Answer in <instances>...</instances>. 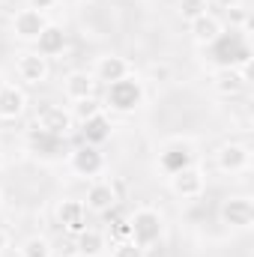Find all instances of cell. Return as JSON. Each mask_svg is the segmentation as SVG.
Instances as JSON below:
<instances>
[{"label":"cell","instance_id":"cell-1","mask_svg":"<svg viewBox=\"0 0 254 257\" xmlns=\"http://www.w3.org/2000/svg\"><path fill=\"white\" fill-rule=\"evenodd\" d=\"M129 224V239H135L141 248H153L165 236V215L153 206H138L126 218Z\"/></svg>","mask_w":254,"mask_h":257},{"label":"cell","instance_id":"cell-2","mask_svg":"<svg viewBox=\"0 0 254 257\" xmlns=\"http://www.w3.org/2000/svg\"><path fill=\"white\" fill-rule=\"evenodd\" d=\"M144 105V81L132 72L126 78L108 84V93H105V108H111L114 114H132Z\"/></svg>","mask_w":254,"mask_h":257},{"label":"cell","instance_id":"cell-3","mask_svg":"<svg viewBox=\"0 0 254 257\" xmlns=\"http://www.w3.org/2000/svg\"><path fill=\"white\" fill-rule=\"evenodd\" d=\"M209 48L215 51L218 69H224V66H233V69H248V63H251V45H248V39H245L239 30L221 33V36H218Z\"/></svg>","mask_w":254,"mask_h":257},{"label":"cell","instance_id":"cell-4","mask_svg":"<svg viewBox=\"0 0 254 257\" xmlns=\"http://www.w3.org/2000/svg\"><path fill=\"white\" fill-rule=\"evenodd\" d=\"M218 218L224 227L230 230H248L254 224V203L251 197L245 194H233V197H224L221 206H218Z\"/></svg>","mask_w":254,"mask_h":257},{"label":"cell","instance_id":"cell-5","mask_svg":"<svg viewBox=\"0 0 254 257\" xmlns=\"http://www.w3.org/2000/svg\"><path fill=\"white\" fill-rule=\"evenodd\" d=\"M33 128H39V132H45V135L63 141V138H69V135L75 132V117H72V111H66L60 105H45V108L36 114Z\"/></svg>","mask_w":254,"mask_h":257},{"label":"cell","instance_id":"cell-6","mask_svg":"<svg viewBox=\"0 0 254 257\" xmlns=\"http://www.w3.org/2000/svg\"><path fill=\"white\" fill-rule=\"evenodd\" d=\"M69 168L75 177H84V180H96L102 171H105V153L93 144H81L69 153Z\"/></svg>","mask_w":254,"mask_h":257},{"label":"cell","instance_id":"cell-7","mask_svg":"<svg viewBox=\"0 0 254 257\" xmlns=\"http://www.w3.org/2000/svg\"><path fill=\"white\" fill-rule=\"evenodd\" d=\"M120 203V192L114 186V180H93L87 186V194H84V206L87 212H96V215H108L114 212Z\"/></svg>","mask_w":254,"mask_h":257},{"label":"cell","instance_id":"cell-8","mask_svg":"<svg viewBox=\"0 0 254 257\" xmlns=\"http://www.w3.org/2000/svg\"><path fill=\"white\" fill-rule=\"evenodd\" d=\"M215 168L227 177H236V174H245L251 168V150L245 144H236V141H227L215 150Z\"/></svg>","mask_w":254,"mask_h":257},{"label":"cell","instance_id":"cell-9","mask_svg":"<svg viewBox=\"0 0 254 257\" xmlns=\"http://www.w3.org/2000/svg\"><path fill=\"white\" fill-rule=\"evenodd\" d=\"M191 165H194V147H191V141H183V138L168 141V144L162 147V153H159V168H162L168 177L186 171Z\"/></svg>","mask_w":254,"mask_h":257},{"label":"cell","instance_id":"cell-10","mask_svg":"<svg viewBox=\"0 0 254 257\" xmlns=\"http://www.w3.org/2000/svg\"><path fill=\"white\" fill-rule=\"evenodd\" d=\"M15 75H18V81H24V84H30V87H39V84L48 81L51 63H48V57H42L39 51H21L18 60H15Z\"/></svg>","mask_w":254,"mask_h":257},{"label":"cell","instance_id":"cell-11","mask_svg":"<svg viewBox=\"0 0 254 257\" xmlns=\"http://www.w3.org/2000/svg\"><path fill=\"white\" fill-rule=\"evenodd\" d=\"M168 186H171V192L177 194L180 200H197L200 194L206 192V174L197 165H191V168L180 171V174H171Z\"/></svg>","mask_w":254,"mask_h":257},{"label":"cell","instance_id":"cell-12","mask_svg":"<svg viewBox=\"0 0 254 257\" xmlns=\"http://www.w3.org/2000/svg\"><path fill=\"white\" fill-rule=\"evenodd\" d=\"M45 27H48V15L39 9H18L12 15V36L21 42H36Z\"/></svg>","mask_w":254,"mask_h":257},{"label":"cell","instance_id":"cell-13","mask_svg":"<svg viewBox=\"0 0 254 257\" xmlns=\"http://www.w3.org/2000/svg\"><path fill=\"white\" fill-rule=\"evenodd\" d=\"M57 224L63 227L66 233H81L84 227H90L87 224V206H84V200H78V197H63L60 203H57Z\"/></svg>","mask_w":254,"mask_h":257},{"label":"cell","instance_id":"cell-14","mask_svg":"<svg viewBox=\"0 0 254 257\" xmlns=\"http://www.w3.org/2000/svg\"><path fill=\"white\" fill-rule=\"evenodd\" d=\"M132 75V66H129L126 57H120V54H102L96 66H93V78H96V84L102 81V84H114V81H120V78H126Z\"/></svg>","mask_w":254,"mask_h":257},{"label":"cell","instance_id":"cell-15","mask_svg":"<svg viewBox=\"0 0 254 257\" xmlns=\"http://www.w3.org/2000/svg\"><path fill=\"white\" fill-rule=\"evenodd\" d=\"M189 27H191V39H194L200 48H209V45L224 33V24H221V18H218L215 12H203L200 18L191 21Z\"/></svg>","mask_w":254,"mask_h":257},{"label":"cell","instance_id":"cell-16","mask_svg":"<svg viewBox=\"0 0 254 257\" xmlns=\"http://www.w3.org/2000/svg\"><path fill=\"white\" fill-rule=\"evenodd\" d=\"M63 93L69 102H81V99L96 96V78H93V72H84V69L69 72L63 78Z\"/></svg>","mask_w":254,"mask_h":257},{"label":"cell","instance_id":"cell-17","mask_svg":"<svg viewBox=\"0 0 254 257\" xmlns=\"http://www.w3.org/2000/svg\"><path fill=\"white\" fill-rule=\"evenodd\" d=\"M27 111V93L18 84H0V120H18Z\"/></svg>","mask_w":254,"mask_h":257},{"label":"cell","instance_id":"cell-18","mask_svg":"<svg viewBox=\"0 0 254 257\" xmlns=\"http://www.w3.org/2000/svg\"><path fill=\"white\" fill-rule=\"evenodd\" d=\"M111 135H114V120H111L105 111H99V114H93L90 120L81 123V138H84V144L102 147L105 141H111Z\"/></svg>","mask_w":254,"mask_h":257},{"label":"cell","instance_id":"cell-19","mask_svg":"<svg viewBox=\"0 0 254 257\" xmlns=\"http://www.w3.org/2000/svg\"><path fill=\"white\" fill-rule=\"evenodd\" d=\"M245 84H248V69L224 66V69H218V72L212 75V87H215V93H221V96H236V93L245 90Z\"/></svg>","mask_w":254,"mask_h":257},{"label":"cell","instance_id":"cell-20","mask_svg":"<svg viewBox=\"0 0 254 257\" xmlns=\"http://www.w3.org/2000/svg\"><path fill=\"white\" fill-rule=\"evenodd\" d=\"M111 248L108 236L96 227H84L81 233H75V254L78 257H102Z\"/></svg>","mask_w":254,"mask_h":257},{"label":"cell","instance_id":"cell-21","mask_svg":"<svg viewBox=\"0 0 254 257\" xmlns=\"http://www.w3.org/2000/svg\"><path fill=\"white\" fill-rule=\"evenodd\" d=\"M66 42H69V36H66V30L60 27V24H51L48 21V27L39 33V39L33 42L36 45V51L42 54V57H57V54H63L66 51Z\"/></svg>","mask_w":254,"mask_h":257},{"label":"cell","instance_id":"cell-22","mask_svg":"<svg viewBox=\"0 0 254 257\" xmlns=\"http://www.w3.org/2000/svg\"><path fill=\"white\" fill-rule=\"evenodd\" d=\"M51 242L45 239V236H39V233H33V236H27L21 245H18V257H51Z\"/></svg>","mask_w":254,"mask_h":257},{"label":"cell","instance_id":"cell-23","mask_svg":"<svg viewBox=\"0 0 254 257\" xmlns=\"http://www.w3.org/2000/svg\"><path fill=\"white\" fill-rule=\"evenodd\" d=\"M99 111H105V105H99L96 96L81 99V102H72V117H75V123H84V120H90V117L99 114Z\"/></svg>","mask_w":254,"mask_h":257},{"label":"cell","instance_id":"cell-24","mask_svg":"<svg viewBox=\"0 0 254 257\" xmlns=\"http://www.w3.org/2000/svg\"><path fill=\"white\" fill-rule=\"evenodd\" d=\"M111 257H147V248H141L135 239L123 236V239L111 242Z\"/></svg>","mask_w":254,"mask_h":257},{"label":"cell","instance_id":"cell-25","mask_svg":"<svg viewBox=\"0 0 254 257\" xmlns=\"http://www.w3.org/2000/svg\"><path fill=\"white\" fill-rule=\"evenodd\" d=\"M177 12H180V18L183 21H194V18H200L203 12H209V3L206 0H180V6H177Z\"/></svg>","mask_w":254,"mask_h":257},{"label":"cell","instance_id":"cell-26","mask_svg":"<svg viewBox=\"0 0 254 257\" xmlns=\"http://www.w3.org/2000/svg\"><path fill=\"white\" fill-rule=\"evenodd\" d=\"M171 75H174V72H171V66L168 63H153L150 66V78H153L156 84H159V81H162V84L171 81Z\"/></svg>","mask_w":254,"mask_h":257},{"label":"cell","instance_id":"cell-27","mask_svg":"<svg viewBox=\"0 0 254 257\" xmlns=\"http://www.w3.org/2000/svg\"><path fill=\"white\" fill-rule=\"evenodd\" d=\"M227 12H230V24H233V27L248 24V12H245L242 6H233V9H227Z\"/></svg>","mask_w":254,"mask_h":257},{"label":"cell","instance_id":"cell-28","mask_svg":"<svg viewBox=\"0 0 254 257\" xmlns=\"http://www.w3.org/2000/svg\"><path fill=\"white\" fill-rule=\"evenodd\" d=\"M57 0H27V9H39V12H48Z\"/></svg>","mask_w":254,"mask_h":257},{"label":"cell","instance_id":"cell-29","mask_svg":"<svg viewBox=\"0 0 254 257\" xmlns=\"http://www.w3.org/2000/svg\"><path fill=\"white\" fill-rule=\"evenodd\" d=\"M209 6H218V9H233V6H242V0H206Z\"/></svg>","mask_w":254,"mask_h":257},{"label":"cell","instance_id":"cell-30","mask_svg":"<svg viewBox=\"0 0 254 257\" xmlns=\"http://www.w3.org/2000/svg\"><path fill=\"white\" fill-rule=\"evenodd\" d=\"M6 248H9V233L0 227V254H6Z\"/></svg>","mask_w":254,"mask_h":257},{"label":"cell","instance_id":"cell-31","mask_svg":"<svg viewBox=\"0 0 254 257\" xmlns=\"http://www.w3.org/2000/svg\"><path fill=\"white\" fill-rule=\"evenodd\" d=\"M0 168H3V147H0Z\"/></svg>","mask_w":254,"mask_h":257},{"label":"cell","instance_id":"cell-32","mask_svg":"<svg viewBox=\"0 0 254 257\" xmlns=\"http://www.w3.org/2000/svg\"><path fill=\"white\" fill-rule=\"evenodd\" d=\"M0 206H3V194H0Z\"/></svg>","mask_w":254,"mask_h":257},{"label":"cell","instance_id":"cell-33","mask_svg":"<svg viewBox=\"0 0 254 257\" xmlns=\"http://www.w3.org/2000/svg\"><path fill=\"white\" fill-rule=\"evenodd\" d=\"M75 257H78V254H75Z\"/></svg>","mask_w":254,"mask_h":257}]
</instances>
